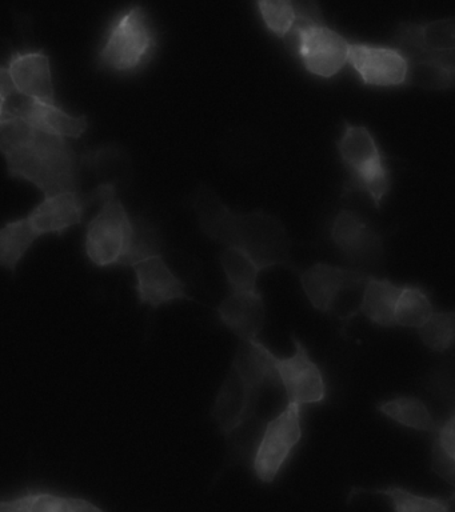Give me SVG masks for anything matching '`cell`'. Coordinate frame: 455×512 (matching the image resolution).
Segmentation results:
<instances>
[{
    "mask_svg": "<svg viewBox=\"0 0 455 512\" xmlns=\"http://www.w3.org/2000/svg\"><path fill=\"white\" fill-rule=\"evenodd\" d=\"M294 344L293 355L279 358L273 352V364L282 384L287 403L298 406H315L327 399L325 372L315 363L301 339L291 335Z\"/></svg>",
    "mask_w": 455,
    "mask_h": 512,
    "instance_id": "11",
    "label": "cell"
},
{
    "mask_svg": "<svg viewBox=\"0 0 455 512\" xmlns=\"http://www.w3.org/2000/svg\"><path fill=\"white\" fill-rule=\"evenodd\" d=\"M94 203H97L94 191L46 195L29 214L0 227V267L17 274L19 263L39 238L45 235L61 238L70 228L81 226Z\"/></svg>",
    "mask_w": 455,
    "mask_h": 512,
    "instance_id": "4",
    "label": "cell"
},
{
    "mask_svg": "<svg viewBox=\"0 0 455 512\" xmlns=\"http://www.w3.org/2000/svg\"><path fill=\"white\" fill-rule=\"evenodd\" d=\"M219 263L230 291L257 290L258 276L263 268L246 252L235 247H223Z\"/></svg>",
    "mask_w": 455,
    "mask_h": 512,
    "instance_id": "25",
    "label": "cell"
},
{
    "mask_svg": "<svg viewBox=\"0 0 455 512\" xmlns=\"http://www.w3.org/2000/svg\"><path fill=\"white\" fill-rule=\"evenodd\" d=\"M407 59L406 86L446 91L455 84V54Z\"/></svg>",
    "mask_w": 455,
    "mask_h": 512,
    "instance_id": "19",
    "label": "cell"
},
{
    "mask_svg": "<svg viewBox=\"0 0 455 512\" xmlns=\"http://www.w3.org/2000/svg\"><path fill=\"white\" fill-rule=\"evenodd\" d=\"M329 238L351 268L370 272L377 270L385 260V238L370 220L341 208L329 224Z\"/></svg>",
    "mask_w": 455,
    "mask_h": 512,
    "instance_id": "9",
    "label": "cell"
},
{
    "mask_svg": "<svg viewBox=\"0 0 455 512\" xmlns=\"http://www.w3.org/2000/svg\"><path fill=\"white\" fill-rule=\"evenodd\" d=\"M419 339L429 350L434 352H446L454 346L455 336V312H435L417 328Z\"/></svg>",
    "mask_w": 455,
    "mask_h": 512,
    "instance_id": "27",
    "label": "cell"
},
{
    "mask_svg": "<svg viewBox=\"0 0 455 512\" xmlns=\"http://www.w3.org/2000/svg\"><path fill=\"white\" fill-rule=\"evenodd\" d=\"M350 42L326 22L318 0H297V19L283 44L307 74L325 80L342 74Z\"/></svg>",
    "mask_w": 455,
    "mask_h": 512,
    "instance_id": "5",
    "label": "cell"
},
{
    "mask_svg": "<svg viewBox=\"0 0 455 512\" xmlns=\"http://www.w3.org/2000/svg\"><path fill=\"white\" fill-rule=\"evenodd\" d=\"M98 214L86 226V258L99 268L133 267L138 260L161 251L155 228L142 218H133L118 198L114 183L95 187Z\"/></svg>",
    "mask_w": 455,
    "mask_h": 512,
    "instance_id": "3",
    "label": "cell"
},
{
    "mask_svg": "<svg viewBox=\"0 0 455 512\" xmlns=\"http://www.w3.org/2000/svg\"><path fill=\"white\" fill-rule=\"evenodd\" d=\"M6 68L14 91L18 95L42 102L57 103L53 66L50 55L45 50H13Z\"/></svg>",
    "mask_w": 455,
    "mask_h": 512,
    "instance_id": "14",
    "label": "cell"
},
{
    "mask_svg": "<svg viewBox=\"0 0 455 512\" xmlns=\"http://www.w3.org/2000/svg\"><path fill=\"white\" fill-rule=\"evenodd\" d=\"M455 415L450 411L446 419L439 420L437 428L431 432L433 447H431V470L454 486L455 480V444L454 432Z\"/></svg>",
    "mask_w": 455,
    "mask_h": 512,
    "instance_id": "24",
    "label": "cell"
},
{
    "mask_svg": "<svg viewBox=\"0 0 455 512\" xmlns=\"http://www.w3.org/2000/svg\"><path fill=\"white\" fill-rule=\"evenodd\" d=\"M303 292L314 310L322 314H338L347 294H361L370 272L351 267L315 263L297 272Z\"/></svg>",
    "mask_w": 455,
    "mask_h": 512,
    "instance_id": "10",
    "label": "cell"
},
{
    "mask_svg": "<svg viewBox=\"0 0 455 512\" xmlns=\"http://www.w3.org/2000/svg\"><path fill=\"white\" fill-rule=\"evenodd\" d=\"M377 410L399 426L429 434L437 428L439 422L434 419L427 404L417 396L402 395L382 400L377 404Z\"/></svg>",
    "mask_w": 455,
    "mask_h": 512,
    "instance_id": "22",
    "label": "cell"
},
{
    "mask_svg": "<svg viewBox=\"0 0 455 512\" xmlns=\"http://www.w3.org/2000/svg\"><path fill=\"white\" fill-rule=\"evenodd\" d=\"M359 82L366 87L406 86L407 59L393 44L350 42L349 63Z\"/></svg>",
    "mask_w": 455,
    "mask_h": 512,
    "instance_id": "12",
    "label": "cell"
},
{
    "mask_svg": "<svg viewBox=\"0 0 455 512\" xmlns=\"http://www.w3.org/2000/svg\"><path fill=\"white\" fill-rule=\"evenodd\" d=\"M0 512H103V508L78 496L26 490L14 498L0 499Z\"/></svg>",
    "mask_w": 455,
    "mask_h": 512,
    "instance_id": "18",
    "label": "cell"
},
{
    "mask_svg": "<svg viewBox=\"0 0 455 512\" xmlns=\"http://www.w3.org/2000/svg\"><path fill=\"white\" fill-rule=\"evenodd\" d=\"M218 319L239 340L259 338L266 322V303L258 290L230 291L217 307Z\"/></svg>",
    "mask_w": 455,
    "mask_h": 512,
    "instance_id": "17",
    "label": "cell"
},
{
    "mask_svg": "<svg viewBox=\"0 0 455 512\" xmlns=\"http://www.w3.org/2000/svg\"><path fill=\"white\" fill-rule=\"evenodd\" d=\"M135 292L141 306L153 310L179 300H194L186 292V284L174 274L162 252L151 254L134 264Z\"/></svg>",
    "mask_w": 455,
    "mask_h": 512,
    "instance_id": "13",
    "label": "cell"
},
{
    "mask_svg": "<svg viewBox=\"0 0 455 512\" xmlns=\"http://www.w3.org/2000/svg\"><path fill=\"white\" fill-rule=\"evenodd\" d=\"M109 148L79 154L69 139L47 134L17 115L0 118V155L11 179L33 184L43 195L82 192L83 168L101 162Z\"/></svg>",
    "mask_w": 455,
    "mask_h": 512,
    "instance_id": "1",
    "label": "cell"
},
{
    "mask_svg": "<svg viewBox=\"0 0 455 512\" xmlns=\"http://www.w3.org/2000/svg\"><path fill=\"white\" fill-rule=\"evenodd\" d=\"M6 111L47 134L66 139H79L89 128L85 115L70 114L57 103L25 98L17 92L7 100Z\"/></svg>",
    "mask_w": 455,
    "mask_h": 512,
    "instance_id": "16",
    "label": "cell"
},
{
    "mask_svg": "<svg viewBox=\"0 0 455 512\" xmlns=\"http://www.w3.org/2000/svg\"><path fill=\"white\" fill-rule=\"evenodd\" d=\"M7 100H9V98L0 92V118L6 114Z\"/></svg>",
    "mask_w": 455,
    "mask_h": 512,
    "instance_id": "28",
    "label": "cell"
},
{
    "mask_svg": "<svg viewBox=\"0 0 455 512\" xmlns=\"http://www.w3.org/2000/svg\"><path fill=\"white\" fill-rule=\"evenodd\" d=\"M361 494L385 496L389 500L390 507L397 512H450L454 508V495L450 498H434V496L417 494L399 486L370 488V490L353 488L350 491L349 500Z\"/></svg>",
    "mask_w": 455,
    "mask_h": 512,
    "instance_id": "21",
    "label": "cell"
},
{
    "mask_svg": "<svg viewBox=\"0 0 455 512\" xmlns=\"http://www.w3.org/2000/svg\"><path fill=\"white\" fill-rule=\"evenodd\" d=\"M302 408L298 404L287 403L277 415L267 420L250 460L251 470L259 482H275L301 443Z\"/></svg>",
    "mask_w": 455,
    "mask_h": 512,
    "instance_id": "8",
    "label": "cell"
},
{
    "mask_svg": "<svg viewBox=\"0 0 455 512\" xmlns=\"http://www.w3.org/2000/svg\"><path fill=\"white\" fill-rule=\"evenodd\" d=\"M391 44L406 58L455 54L454 18L429 22H401L391 36Z\"/></svg>",
    "mask_w": 455,
    "mask_h": 512,
    "instance_id": "15",
    "label": "cell"
},
{
    "mask_svg": "<svg viewBox=\"0 0 455 512\" xmlns=\"http://www.w3.org/2000/svg\"><path fill=\"white\" fill-rule=\"evenodd\" d=\"M401 287L399 284L391 282L390 279L371 275L363 286L358 312L365 315V318L375 326L395 327V303H397Z\"/></svg>",
    "mask_w": 455,
    "mask_h": 512,
    "instance_id": "20",
    "label": "cell"
},
{
    "mask_svg": "<svg viewBox=\"0 0 455 512\" xmlns=\"http://www.w3.org/2000/svg\"><path fill=\"white\" fill-rule=\"evenodd\" d=\"M199 230L223 247L246 252L263 268H299L291 262V242L285 224L263 211L235 212L210 188L201 187L193 203Z\"/></svg>",
    "mask_w": 455,
    "mask_h": 512,
    "instance_id": "2",
    "label": "cell"
},
{
    "mask_svg": "<svg viewBox=\"0 0 455 512\" xmlns=\"http://www.w3.org/2000/svg\"><path fill=\"white\" fill-rule=\"evenodd\" d=\"M159 48V35L149 12L134 4L119 12L107 26L97 50L99 70L130 76L145 70Z\"/></svg>",
    "mask_w": 455,
    "mask_h": 512,
    "instance_id": "7",
    "label": "cell"
},
{
    "mask_svg": "<svg viewBox=\"0 0 455 512\" xmlns=\"http://www.w3.org/2000/svg\"><path fill=\"white\" fill-rule=\"evenodd\" d=\"M434 314V304L429 292L415 284H403L395 303V327H421Z\"/></svg>",
    "mask_w": 455,
    "mask_h": 512,
    "instance_id": "23",
    "label": "cell"
},
{
    "mask_svg": "<svg viewBox=\"0 0 455 512\" xmlns=\"http://www.w3.org/2000/svg\"><path fill=\"white\" fill-rule=\"evenodd\" d=\"M259 19L269 34L278 40H285L293 30L297 19L295 0H255Z\"/></svg>",
    "mask_w": 455,
    "mask_h": 512,
    "instance_id": "26",
    "label": "cell"
},
{
    "mask_svg": "<svg viewBox=\"0 0 455 512\" xmlns=\"http://www.w3.org/2000/svg\"><path fill=\"white\" fill-rule=\"evenodd\" d=\"M335 146L346 174L342 196L366 195L379 210L393 187V172L377 136L369 127L345 120Z\"/></svg>",
    "mask_w": 455,
    "mask_h": 512,
    "instance_id": "6",
    "label": "cell"
}]
</instances>
